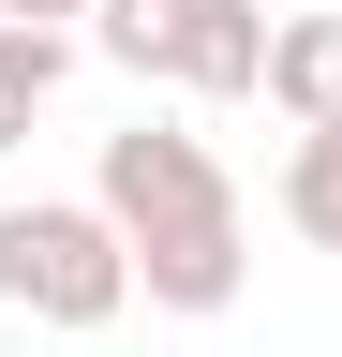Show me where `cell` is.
Masks as SVG:
<instances>
[{"label": "cell", "mask_w": 342, "mask_h": 357, "mask_svg": "<svg viewBox=\"0 0 342 357\" xmlns=\"http://www.w3.org/2000/svg\"><path fill=\"white\" fill-rule=\"evenodd\" d=\"M90 208L134 238V298H149V312H238V283H253V223H238V178L208 164V134H179V119L104 134Z\"/></svg>", "instance_id": "cell-1"}, {"label": "cell", "mask_w": 342, "mask_h": 357, "mask_svg": "<svg viewBox=\"0 0 342 357\" xmlns=\"http://www.w3.org/2000/svg\"><path fill=\"white\" fill-rule=\"evenodd\" d=\"M0 312H30V328H119L134 312V238L90 194L0 208Z\"/></svg>", "instance_id": "cell-2"}, {"label": "cell", "mask_w": 342, "mask_h": 357, "mask_svg": "<svg viewBox=\"0 0 342 357\" xmlns=\"http://www.w3.org/2000/svg\"><path fill=\"white\" fill-rule=\"evenodd\" d=\"M194 30H208V0H104V15H90V45L134 89H194Z\"/></svg>", "instance_id": "cell-3"}, {"label": "cell", "mask_w": 342, "mask_h": 357, "mask_svg": "<svg viewBox=\"0 0 342 357\" xmlns=\"http://www.w3.org/2000/svg\"><path fill=\"white\" fill-rule=\"evenodd\" d=\"M268 105H283L297 134L342 119V15H283V30H268Z\"/></svg>", "instance_id": "cell-4"}, {"label": "cell", "mask_w": 342, "mask_h": 357, "mask_svg": "<svg viewBox=\"0 0 342 357\" xmlns=\"http://www.w3.org/2000/svg\"><path fill=\"white\" fill-rule=\"evenodd\" d=\"M283 223H297L313 253H342V119H327V134H297V149H283Z\"/></svg>", "instance_id": "cell-5"}, {"label": "cell", "mask_w": 342, "mask_h": 357, "mask_svg": "<svg viewBox=\"0 0 342 357\" xmlns=\"http://www.w3.org/2000/svg\"><path fill=\"white\" fill-rule=\"evenodd\" d=\"M60 75H75V45H60V30H0V149L60 105Z\"/></svg>", "instance_id": "cell-6"}, {"label": "cell", "mask_w": 342, "mask_h": 357, "mask_svg": "<svg viewBox=\"0 0 342 357\" xmlns=\"http://www.w3.org/2000/svg\"><path fill=\"white\" fill-rule=\"evenodd\" d=\"M90 15H104V0H0V30H60V45L90 30Z\"/></svg>", "instance_id": "cell-7"}, {"label": "cell", "mask_w": 342, "mask_h": 357, "mask_svg": "<svg viewBox=\"0 0 342 357\" xmlns=\"http://www.w3.org/2000/svg\"><path fill=\"white\" fill-rule=\"evenodd\" d=\"M327 15H342V0H327Z\"/></svg>", "instance_id": "cell-8"}]
</instances>
